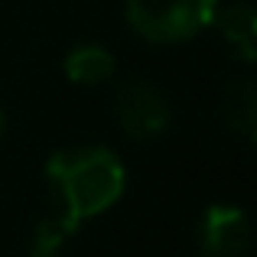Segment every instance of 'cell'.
<instances>
[{"label":"cell","mask_w":257,"mask_h":257,"mask_svg":"<svg viewBox=\"0 0 257 257\" xmlns=\"http://www.w3.org/2000/svg\"><path fill=\"white\" fill-rule=\"evenodd\" d=\"M46 182L59 202V218L78 231L88 218L114 205L127 189V170L107 147H69L46 160Z\"/></svg>","instance_id":"1"},{"label":"cell","mask_w":257,"mask_h":257,"mask_svg":"<svg viewBox=\"0 0 257 257\" xmlns=\"http://www.w3.org/2000/svg\"><path fill=\"white\" fill-rule=\"evenodd\" d=\"M131 30L147 43H182L202 33L218 13V0H124Z\"/></svg>","instance_id":"2"},{"label":"cell","mask_w":257,"mask_h":257,"mask_svg":"<svg viewBox=\"0 0 257 257\" xmlns=\"http://www.w3.org/2000/svg\"><path fill=\"white\" fill-rule=\"evenodd\" d=\"M114 117L131 140H157L170 131L173 107L163 88L144 78H131L114 94Z\"/></svg>","instance_id":"3"},{"label":"cell","mask_w":257,"mask_h":257,"mask_svg":"<svg viewBox=\"0 0 257 257\" xmlns=\"http://www.w3.org/2000/svg\"><path fill=\"white\" fill-rule=\"evenodd\" d=\"M251 247V221L234 205H215L205 208L199 225V251L202 257H244Z\"/></svg>","instance_id":"4"},{"label":"cell","mask_w":257,"mask_h":257,"mask_svg":"<svg viewBox=\"0 0 257 257\" xmlns=\"http://www.w3.org/2000/svg\"><path fill=\"white\" fill-rule=\"evenodd\" d=\"M114 69H117L114 56L98 43H82V46H75V49H69V56H65V62H62L65 78H69L72 85H85V88H94V85L107 82V78L114 75Z\"/></svg>","instance_id":"5"},{"label":"cell","mask_w":257,"mask_h":257,"mask_svg":"<svg viewBox=\"0 0 257 257\" xmlns=\"http://www.w3.org/2000/svg\"><path fill=\"white\" fill-rule=\"evenodd\" d=\"M215 20H218V30L228 43V52L238 62L251 65L257 59V13L247 4H234L221 17L215 13Z\"/></svg>","instance_id":"6"},{"label":"cell","mask_w":257,"mask_h":257,"mask_svg":"<svg viewBox=\"0 0 257 257\" xmlns=\"http://www.w3.org/2000/svg\"><path fill=\"white\" fill-rule=\"evenodd\" d=\"M225 124L247 144L257 140V88L251 78H238L225 88Z\"/></svg>","instance_id":"7"},{"label":"cell","mask_w":257,"mask_h":257,"mask_svg":"<svg viewBox=\"0 0 257 257\" xmlns=\"http://www.w3.org/2000/svg\"><path fill=\"white\" fill-rule=\"evenodd\" d=\"M72 228L65 225L62 218H43L33 231V241H30V257H62V247L65 241L72 238Z\"/></svg>","instance_id":"8"},{"label":"cell","mask_w":257,"mask_h":257,"mask_svg":"<svg viewBox=\"0 0 257 257\" xmlns=\"http://www.w3.org/2000/svg\"><path fill=\"white\" fill-rule=\"evenodd\" d=\"M4 127H7V114H4V107H0V137H4Z\"/></svg>","instance_id":"9"}]
</instances>
